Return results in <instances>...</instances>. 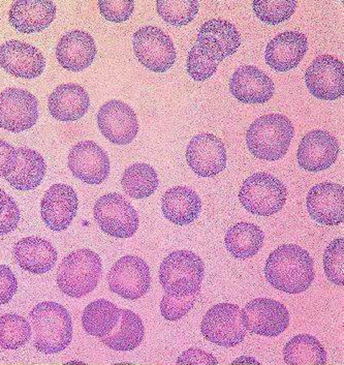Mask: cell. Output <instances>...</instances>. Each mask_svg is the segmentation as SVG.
<instances>
[{"instance_id": "obj_1", "label": "cell", "mask_w": 344, "mask_h": 365, "mask_svg": "<svg viewBox=\"0 0 344 365\" xmlns=\"http://www.w3.org/2000/svg\"><path fill=\"white\" fill-rule=\"evenodd\" d=\"M264 272L272 287L288 294L305 292L316 279L313 259L297 245L277 247L268 257Z\"/></svg>"}, {"instance_id": "obj_2", "label": "cell", "mask_w": 344, "mask_h": 365, "mask_svg": "<svg viewBox=\"0 0 344 365\" xmlns=\"http://www.w3.org/2000/svg\"><path fill=\"white\" fill-rule=\"evenodd\" d=\"M29 316L34 330L33 346L38 352L57 354L72 343V317L63 305L41 302L32 309Z\"/></svg>"}, {"instance_id": "obj_3", "label": "cell", "mask_w": 344, "mask_h": 365, "mask_svg": "<svg viewBox=\"0 0 344 365\" xmlns=\"http://www.w3.org/2000/svg\"><path fill=\"white\" fill-rule=\"evenodd\" d=\"M293 135L295 128L290 118L282 114L264 115L247 130V147L254 157L275 162L286 155Z\"/></svg>"}, {"instance_id": "obj_4", "label": "cell", "mask_w": 344, "mask_h": 365, "mask_svg": "<svg viewBox=\"0 0 344 365\" xmlns=\"http://www.w3.org/2000/svg\"><path fill=\"white\" fill-rule=\"evenodd\" d=\"M102 259L91 250H77L61 262L57 286L68 297L82 298L95 290L102 277Z\"/></svg>"}, {"instance_id": "obj_5", "label": "cell", "mask_w": 344, "mask_h": 365, "mask_svg": "<svg viewBox=\"0 0 344 365\" xmlns=\"http://www.w3.org/2000/svg\"><path fill=\"white\" fill-rule=\"evenodd\" d=\"M205 277V267L198 255L175 251L167 255L160 267V282L167 295L187 297L199 294Z\"/></svg>"}, {"instance_id": "obj_6", "label": "cell", "mask_w": 344, "mask_h": 365, "mask_svg": "<svg viewBox=\"0 0 344 365\" xmlns=\"http://www.w3.org/2000/svg\"><path fill=\"white\" fill-rule=\"evenodd\" d=\"M288 199L286 185L266 172L252 174L240 188L243 208L259 217H271L282 210Z\"/></svg>"}, {"instance_id": "obj_7", "label": "cell", "mask_w": 344, "mask_h": 365, "mask_svg": "<svg viewBox=\"0 0 344 365\" xmlns=\"http://www.w3.org/2000/svg\"><path fill=\"white\" fill-rule=\"evenodd\" d=\"M93 215L102 231L112 237L130 238L139 229L136 209L117 192L100 197L94 205Z\"/></svg>"}, {"instance_id": "obj_8", "label": "cell", "mask_w": 344, "mask_h": 365, "mask_svg": "<svg viewBox=\"0 0 344 365\" xmlns=\"http://www.w3.org/2000/svg\"><path fill=\"white\" fill-rule=\"evenodd\" d=\"M246 331L240 307L233 303H219L211 307L201 323V332L206 341L224 348L242 344Z\"/></svg>"}, {"instance_id": "obj_9", "label": "cell", "mask_w": 344, "mask_h": 365, "mask_svg": "<svg viewBox=\"0 0 344 365\" xmlns=\"http://www.w3.org/2000/svg\"><path fill=\"white\" fill-rule=\"evenodd\" d=\"M134 52L139 63L151 72L165 73L176 63L173 41L157 26H145L134 34Z\"/></svg>"}, {"instance_id": "obj_10", "label": "cell", "mask_w": 344, "mask_h": 365, "mask_svg": "<svg viewBox=\"0 0 344 365\" xmlns=\"http://www.w3.org/2000/svg\"><path fill=\"white\" fill-rule=\"evenodd\" d=\"M107 279L110 291L123 299L135 302L150 289V268L143 259L128 255L114 264Z\"/></svg>"}, {"instance_id": "obj_11", "label": "cell", "mask_w": 344, "mask_h": 365, "mask_svg": "<svg viewBox=\"0 0 344 365\" xmlns=\"http://www.w3.org/2000/svg\"><path fill=\"white\" fill-rule=\"evenodd\" d=\"M242 322L251 334L276 337L290 325V313L286 305L269 298L251 300L241 311Z\"/></svg>"}, {"instance_id": "obj_12", "label": "cell", "mask_w": 344, "mask_h": 365, "mask_svg": "<svg viewBox=\"0 0 344 365\" xmlns=\"http://www.w3.org/2000/svg\"><path fill=\"white\" fill-rule=\"evenodd\" d=\"M38 118V102L33 94L20 88L0 93V128L18 134L36 125Z\"/></svg>"}, {"instance_id": "obj_13", "label": "cell", "mask_w": 344, "mask_h": 365, "mask_svg": "<svg viewBox=\"0 0 344 365\" xmlns=\"http://www.w3.org/2000/svg\"><path fill=\"white\" fill-rule=\"evenodd\" d=\"M241 43L240 32L233 23L211 19L202 25L194 45L204 57L219 63L235 54Z\"/></svg>"}, {"instance_id": "obj_14", "label": "cell", "mask_w": 344, "mask_h": 365, "mask_svg": "<svg viewBox=\"0 0 344 365\" xmlns=\"http://www.w3.org/2000/svg\"><path fill=\"white\" fill-rule=\"evenodd\" d=\"M309 93L320 101H336L344 94V64L332 55L316 57L305 73Z\"/></svg>"}, {"instance_id": "obj_15", "label": "cell", "mask_w": 344, "mask_h": 365, "mask_svg": "<svg viewBox=\"0 0 344 365\" xmlns=\"http://www.w3.org/2000/svg\"><path fill=\"white\" fill-rule=\"evenodd\" d=\"M188 166L199 178H214L226 167V150L224 142L213 134L196 135L187 148Z\"/></svg>"}, {"instance_id": "obj_16", "label": "cell", "mask_w": 344, "mask_h": 365, "mask_svg": "<svg viewBox=\"0 0 344 365\" xmlns=\"http://www.w3.org/2000/svg\"><path fill=\"white\" fill-rule=\"evenodd\" d=\"M68 168L75 178L91 185H102L110 175V158L93 141L75 144L68 153Z\"/></svg>"}, {"instance_id": "obj_17", "label": "cell", "mask_w": 344, "mask_h": 365, "mask_svg": "<svg viewBox=\"0 0 344 365\" xmlns=\"http://www.w3.org/2000/svg\"><path fill=\"white\" fill-rule=\"evenodd\" d=\"M100 133L111 143L126 145L132 143L139 133V123L134 109L121 101H109L98 113Z\"/></svg>"}, {"instance_id": "obj_18", "label": "cell", "mask_w": 344, "mask_h": 365, "mask_svg": "<svg viewBox=\"0 0 344 365\" xmlns=\"http://www.w3.org/2000/svg\"><path fill=\"white\" fill-rule=\"evenodd\" d=\"M79 200L70 185L56 183L46 192L41 202V215L48 228L64 231L72 225L77 215Z\"/></svg>"}, {"instance_id": "obj_19", "label": "cell", "mask_w": 344, "mask_h": 365, "mask_svg": "<svg viewBox=\"0 0 344 365\" xmlns=\"http://www.w3.org/2000/svg\"><path fill=\"white\" fill-rule=\"evenodd\" d=\"M311 219L323 226H338L344 220V187L333 182H323L311 188L306 198Z\"/></svg>"}, {"instance_id": "obj_20", "label": "cell", "mask_w": 344, "mask_h": 365, "mask_svg": "<svg viewBox=\"0 0 344 365\" xmlns=\"http://www.w3.org/2000/svg\"><path fill=\"white\" fill-rule=\"evenodd\" d=\"M339 150L338 142L330 133L323 130H311L300 142L298 164L305 171H325L333 166Z\"/></svg>"}, {"instance_id": "obj_21", "label": "cell", "mask_w": 344, "mask_h": 365, "mask_svg": "<svg viewBox=\"0 0 344 365\" xmlns=\"http://www.w3.org/2000/svg\"><path fill=\"white\" fill-rule=\"evenodd\" d=\"M0 66L14 77L34 79L43 73L46 61L38 48L13 40L0 46Z\"/></svg>"}, {"instance_id": "obj_22", "label": "cell", "mask_w": 344, "mask_h": 365, "mask_svg": "<svg viewBox=\"0 0 344 365\" xmlns=\"http://www.w3.org/2000/svg\"><path fill=\"white\" fill-rule=\"evenodd\" d=\"M229 91L243 104H265L274 96L275 84L256 66H243L231 76Z\"/></svg>"}, {"instance_id": "obj_23", "label": "cell", "mask_w": 344, "mask_h": 365, "mask_svg": "<svg viewBox=\"0 0 344 365\" xmlns=\"http://www.w3.org/2000/svg\"><path fill=\"white\" fill-rule=\"evenodd\" d=\"M308 51V38L298 31L277 34L266 48V63L276 72H288L297 68Z\"/></svg>"}, {"instance_id": "obj_24", "label": "cell", "mask_w": 344, "mask_h": 365, "mask_svg": "<svg viewBox=\"0 0 344 365\" xmlns=\"http://www.w3.org/2000/svg\"><path fill=\"white\" fill-rule=\"evenodd\" d=\"M56 6L50 0H19L11 6L9 20L22 34H36L48 29L54 21Z\"/></svg>"}, {"instance_id": "obj_25", "label": "cell", "mask_w": 344, "mask_h": 365, "mask_svg": "<svg viewBox=\"0 0 344 365\" xmlns=\"http://www.w3.org/2000/svg\"><path fill=\"white\" fill-rule=\"evenodd\" d=\"M96 45L93 36L83 31L64 34L56 47L58 63L71 72H81L93 64L96 56Z\"/></svg>"}, {"instance_id": "obj_26", "label": "cell", "mask_w": 344, "mask_h": 365, "mask_svg": "<svg viewBox=\"0 0 344 365\" xmlns=\"http://www.w3.org/2000/svg\"><path fill=\"white\" fill-rule=\"evenodd\" d=\"M13 255L23 270L38 275L49 272L58 259V254L51 242L33 236L16 242Z\"/></svg>"}, {"instance_id": "obj_27", "label": "cell", "mask_w": 344, "mask_h": 365, "mask_svg": "<svg viewBox=\"0 0 344 365\" xmlns=\"http://www.w3.org/2000/svg\"><path fill=\"white\" fill-rule=\"evenodd\" d=\"M90 98L79 84H61L50 94L48 109L53 118L63 123L79 120L88 111Z\"/></svg>"}, {"instance_id": "obj_28", "label": "cell", "mask_w": 344, "mask_h": 365, "mask_svg": "<svg viewBox=\"0 0 344 365\" xmlns=\"http://www.w3.org/2000/svg\"><path fill=\"white\" fill-rule=\"evenodd\" d=\"M162 210L169 222L177 226H187L198 219L202 210V201L192 188L172 187L162 197Z\"/></svg>"}, {"instance_id": "obj_29", "label": "cell", "mask_w": 344, "mask_h": 365, "mask_svg": "<svg viewBox=\"0 0 344 365\" xmlns=\"http://www.w3.org/2000/svg\"><path fill=\"white\" fill-rule=\"evenodd\" d=\"M18 150V163L15 171L6 176L11 187L20 192L36 190L42 183L47 172V165L40 153L27 147Z\"/></svg>"}, {"instance_id": "obj_30", "label": "cell", "mask_w": 344, "mask_h": 365, "mask_svg": "<svg viewBox=\"0 0 344 365\" xmlns=\"http://www.w3.org/2000/svg\"><path fill=\"white\" fill-rule=\"evenodd\" d=\"M120 323L107 336L102 337L100 341L111 350L118 352L134 351L145 339V326L143 321L134 312L121 309Z\"/></svg>"}, {"instance_id": "obj_31", "label": "cell", "mask_w": 344, "mask_h": 365, "mask_svg": "<svg viewBox=\"0 0 344 365\" xmlns=\"http://www.w3.org/2000/svg\"><path fill=\"white\" fill-rule=\"evenodd\" d=\"M265 241L263 230L251 222H238L228 230L224 237L226 250L238 260H247L261 251Z\"/></svg>"}, {"instance_id": "obj_32", "label": "cell", "mask_w": 344, "mask_h": 365, "mask_svg": "<svg viewBox=\"0 0 344 365\" xmlns=\"http://www.w3.org/2000/svg\"><path fill=\"white\" fill-rule=\"evenodd\" d=\"M121 309L109 300L98 299L89 303L82 314V326L87 334L107 336L118 325Z\"/></svg>"}, {"instance_id": "obj_33", "label": "cell", "mask_w": 344, "mask_h": 365, "mask_svg": "<svg viewBox=\"0 0 344 365\" xmlns=\"http://www.w3.org/2000/svg\"><path fill=\"white\" fill-rule=\"evenodd\" d=\"M283 359L286 364L325 365L327 352L316 337L309 334L293 336L283 349Z\"/></svg>"}, {"instance_id": "obj_34", "label": "cell", "mask_w": 344, "mask_h": 365, "mask_svg": "<svg viewBox=\"0 0 344 365\" xmlns=\"http://www.w3.org/2000/svg\"><path fill=\"white\" fill-rule=\"evenodd\" d=\"M160 180L157 171L149 165L137 163L126 168L121 185L130 198L142 200L149 198L157 192Z\"/></svg>"}, {"instance_id": "obj_35", "label": "cell", "mask_w": 344, "mask_h": 365, "mask_svg": "<svg viewBox=\"0 0 344 365\" xmlns=\"http://www.w3.org/2000/svg\"><path fill=\"white\" fill-rule=\"evenodd\" d=\"M31 324L22 316H0V348L4 350H18L31 341Z\"/></svg>"}, {"instance_id": "obj_36", "label": "cell", "mask_w": 344, "mask_h": 365, "mask_svg": "<svg viewBox=\"0 0 344 365\" xmlns=\"http://www.w3.org/2000/svg\"><path fill=\"white\" fill-rule=\"evenodd\" d=\"M198 0H158V15L167 24L182 27L194 21L199 13Z\"/></svg>"}, {"instance_id": "obj_37", "label": "cell", "mask_w": 344, "mask_h": 365, "mask_svg": "<svg viewBox=\"0 0 344 365\" xmlns=\"http://www.w3.org/2000/svg\"><path fill=\"white\" fill-rule=\"evenodd\" d=\"M296 0H254V14L261 21L277 25L292 18L297 9Z\"/></svg>"}, {"instance_id": "obj_38", "label": "cell", "mask_w": 344, "mask_h": 365, "mask_svg": "<svg viewBox=\"0 0 344 365\" xmlns=\"http://www.w3.org/2000/svg\"><path fill=\"white\" fill-rule=\"evenodd\" d=\"M323 269L332 284H344V238L331 241L323 254Z\"/></svg>"}, {"instance_id": "obj_39", "label": "cell", "mask_w": 344, "mask_h": 365, "mask_svg": "<svg viewBox=\"0 0 344 365\" xmlns=\"http://www.w3.org/2000/svg\"><path fill=\"white\" fill-rule=\"evenodd\" d=\"M199 294L187 296V297H173L165 295L160 302V313L170 322L181 320L194 307Z\"/></svg>"}, {"instance_id": "obj_40", "label": "cell", "mask_w": 344, "mask_h": 365, "mask_svg": "<svg viewBox=\"0 0 344 365\" xmlns=\"http://www.w3.org/2000/svg\"><path fill=\"white\" fill-rule=\"evenodd\" d=\"M219 63L206 58L199 53L198 47L194 45L187 55V71L188 75L198 82L210 79L219 68Z\"/></svg>"}, {"instance_id": "obj_41", "label": "cell", "mask_w": 344, "mask_h": 365, "mask_svg": "<svg viewBox=\"0 0 344 365\" xmlns=\"http://www.w3.org/2000/svg\"><path fill=\"white\" fill-rule=\"evenodd\" d=\"M20 209L15 200L0 188V235L11 233L19 225Z\"/></svg>"}, {"instance_id": "obj_42", "label": "cell", "mask_w": 344, "mask_h": 365, "mask_svg": "<svg viewBox=\"0 0 344 365\" xmlns=\"http://www.w3.org/2000/svg\"><path fill=\"white\" fill-rule=\"evenodd\" d=\"M98 8L103 17L108 21L123 23L127 21L135 11L134 0H100Z\"/></svg>"}, {"instance_id": "obj_43", "label": "cell", "mask_w": 344, "mask_h": 365, "mask_svg": "<svg viewBox=\"0 0 344 365\" xmlns=\"http://www.w3.org/2000/svg\"><path fill=\"white\" fill-rule=\"evenodd\" d=\"M18 291V279L9 266L0 265V305L13 299Z\"/></svg>"}, {"instance_id": "obj_44", "label": "cell", "mask_w": 344, "mask_h": 365, "mask_svg": "<svg viewBox=\"0 0 344 365\" xmlns=\"http://www.w3.org/2000/svg\"><path fill=\"white\" fill-rule=\"evenodd\" d=\"M18 150L8 142L0 139V178H6L15 171Z\"/></svg>"}, {"instance_id": "obj_45", "label": "cell", "mask_w": 344, "mask_h": 365, "mask_svg": "<svg viewBox=\"0 0 344 365\" xmlns=\"http://www.w3.org/2000/svg\"><path fill=\"white\" fill-rule=\"evenodd\" d=\"M167 365H206L203 362L198 361V360L192 359V357H188L185 353H182L177 359L176 364H167Z\"/></svg>"}, {"instance_id": "obj_46", "label": "cell", "mask_w": 344, "mask_h": 365, "mask_svg": "<svg viewBox=\"0 0 344 365\" xmlns=\"http://www.w3.org/2000/svg\"><path fill=\"white\" fill-rule=\"evenodd\" d=\"M260 365H264V364H260ZM271 365H293V364H271Z\"/></svg>"}, {"instance_id": "obj_47", "label": "cell", "mask_w": 344, "mask_h": 365, "mask_svg": "<svg viewBox=\"0 0 344 365\" xmlns=\"http://www.w3.org/2000/svg\"><path fill=\"white\" fill-rule=\"evenodd\" d=\"M75 365H88V364H75ZM114 365H117V364H114Z\"/></svg>"}]
</instances>
